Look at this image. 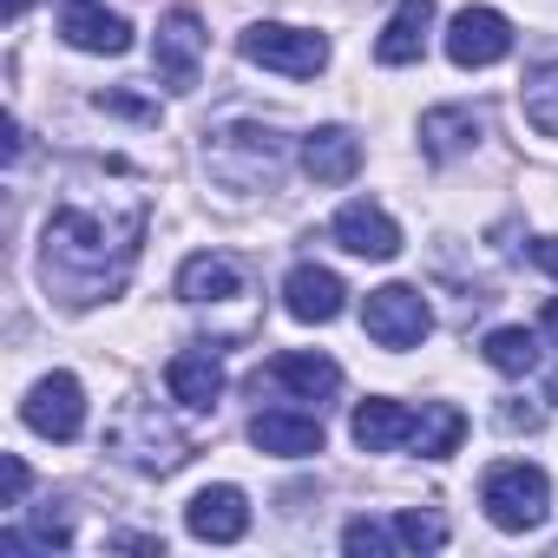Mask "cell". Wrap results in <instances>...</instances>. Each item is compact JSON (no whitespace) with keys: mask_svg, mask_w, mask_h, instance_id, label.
I'll list each match as a JSON object with an SVG mask.
<instances>
[{"mask_svg":"<svg viewBox=\"0 0 558 558\" xmlns=\"http://www.w3.org/2000/svg\"><path fill=\"white\" fill-rule=\"evenodd\" d=\"M138 243H145V204L138 197H125V204H60L47 217V236H40V283H47V296L86 310L132 276Z\"/></svg>","mask_w":558,"mask_h":558,"instance_id":"cell-1","label":"cell"},{"mask_svg":"<svg viewBox=\"0 0 558 558\" xmlns=\"http://www.w3.org/2000/svg\"><path fill=\"white\" fill-rule=\"evenodd\" d=\"M480 506H486V519H493L499 532H532V525H545V512H551V480H545V466H532V460H499V466L480 480Z\"/></svg>","mask_w":558,"mask_h":558,"instance_id":"cell-2","label":"cell"},{"mask_svg":"<svg viewBox=\"0 0 558 558\" xmlns=\"http://www.w3.org/2000/svg\"><path fill=\"white\" fill-rule=\"evenodd\" d=\"M112 453L125 460V466H138V473H178L184 460H191V440L158 414V408H145V401H132V408H119V421H112Z\"/></svg>","mask_w":558,"mask_h":558,"instance_id":"cell-3","label":"cell"},{"mask_svg":"<svg viewBox=\"0 0 558 558\" xmlns=\"http://www.w3.org/2000/svg\"><path fill=\"white\" fill-rule=\"evenodd\" d=\"M204 158H210V171H217L223 184L250 191V184H269V178H276V165H283V138H276L269 125H223V132L204 145Z\"/></svg>","mask_w":558,"mask_h":558,"instance_id":"cell-4","label":"cell"},{"mask_svg":"<svg viewBox=\"0 0 558 558\" xmlns=\"http://www.w3.org/2000/svg\"><path fill=\"white\" fill-rule=\"evenodd\" d=\"M236 53L250 66H269V73H290V80H316L329 66V40L323 34H303V27H283V21H256Z\"/></svg>","mask_w":558,"mask_h":558,"instance_id":"cell-5","label":"cell"},{"mask_svg":"<svg viewBox=\"0 0 558 558\" xmlns=\"http://www.w3.org/2000/svg\"><path fill=\"white\" fill-rule=\"evenodd\" d=\"M362 329H368L381 349H421L427 329H434V310H427V296H421L414 283H381V290H368V303H362Z\"/></svg>","mask_w":558,"mask_h":558,"instance_id":"cell-6","label":"cell"},{"mask_svg":"<svg viewBox=\"0 0 558 558\" xmlns=\"http://www.w3.org/2000/svg\"><path fill=\"white\" fill-rule=\"evenodd\" d=\"M506 53H512V21L499 8H460L447 21V60L453 66L480 73V66H499Z\"/></svg>","mask_w":558,"mask_h":558,"instance_id":"cell-7","label":"cell"},{"mask_svg":"<svg viewBox=\"0 0 558 558\" xmlns=\"http://www.w3.org/2000/svg\"><path fill=\"white\" fill-rule=\"evenodd\" d=\"M197 60H204V21L191 8H171L158 21V40H151V66L171 93H191L197 86Z\"/></svg>","mask_w":558,"mask_h":558,"instance_id":"cell-8","label":"cell"},{"mask_svg":"<svg viewBox=\"0 0 558 558\" xmlns=\"http://www.w3.org/2000/svg\"><path fill=\"white\" fill-rule=\"evenodd\" d=\"M21 421H27L34 434H47V440H80V427H86V388H80L73 375H47V381H34V395L21 401Z\"/></svg>","mask_w":558,"mask_h":558,"instance_id":"cell-9","label":"cell"},{"mask_svg":"<svg viewBox=\"0 0 558 558\" xmlns=\"http://www.w3.org/2000/svg\"><path fill=\"white\" fill-rule=\"evenodd\" d=\"M336 243H342L349 256H368V263H388V256L401 250V230H395V217H388L381 204H368V197H355V204H342V210H336Z\"/></svg>","mask_w":558,"mask_h":558,"instance_id":"cell-10","label":"cell"},{"mask_svg":"<svg viewBox=\"0 0 558 558\" xmlns=\"http://www.w3.org/2000/svg\"><path fill=\"white\" fill-rule=\"evenodd\" d=\"M250 440L263 453H276V460H310V453H323V421L296 414V408H263L250 421Z\"/></svg>","mask_w":558,"mask_h":558,"instance_id":"cell-11","label":"cell"},{"mask_svg":"<svg viewBox=\"0 0 558 558\" xmlns=\"http://www.w3.org/2000/svg\"><path fill=\"white\" fill-rule=\"evenodd\" d=\"M184 525H191V538H204V545H236V538L250 532V506H243L236 486H204V493L184 506Z\"/></svg>","mask_w":558,"mask_h":558,"instance_id":"cell-12","label":"cell"},{"mask_svg":"<svg viewBox=\"0 0 558 558\" xmlns=\"http://www.w3.org/2000/svg\"><path fill=\"white\" fill-rule=\"evenodd\" d=\"M342 276L336 269H323V263H296L290 269V283H283V310L296 316V323H336L342 316Z\"/></svg>","mask_w":558,"mask_h":558,"instance_id":"cell-13","label":"cell"},{"mask_svg":"<svg viewBox=\"0 0 558 558\" xmlns=\"http://www.w3.org/2000/svg\"><path fill=\"white\" fill-rule=\"evenodd\" d=\"M178 296L184 303H230V296H243V263L236 256H223V250H197L184 269H178Z\"/></svg>","mask_w":558,"mask_h":558,"instance_id":"cell-14","label":"cell"},{"mask_svg":"<svg viewBox=\"0 0 558 558\" xmlns=\"http://www.w3.org/2000/svg\"><path fill=\"white\" fill-rule=\"evenodd\" d=\"M480 138H486V112H473V106H434V112L421 119V151H427L434 165L473 151Z\"/></svg>","mask_w":558,"mask_h":558,"instance_id":"cell-15","label":"cell"},{"mask_svg":"<svg viewBox=\"0 0 558 558\" xmlns=\"http://www.w3.org/2000/svg\"><path fill=\"white\" fill-rule=\"evenodd\" d=\"M303 171H310L316 184H349V178L362 171V138H355L349 125L310 132V138H303Z\"/></svg>","mask_w":558,"mask_h":558,"instance_id":"cell-16","label":"cell"},{"mask_svg":"<svg viewBox=\"0 0 558 558\" xmlns=\"http://www.w3.org/2000/svg\"><path fill=\"white\" fill-rule=\"evenodd\" d=\"M427 34H434V0H401L395 21H388L381 40H375V60H381V66H414V60L427 53Z\"/></svg>","mask_w":558,"mask_h":558,"instance_id":"cell-17","label":"cell"},{"mask_svg":"<svg viewBox=\"0 0 558 558\" xmlns=\"http://www.w3.org/2000/svg\"><path fill=\"white\" fill-rule=\"evenodd\" d=\"M60 34H66V47H80V53H125V47H132L125 14H106V8H93V0H73V8L60 14Z\"/></svg>","mask_w":558,"mask_h":558,"instance_id":"cell-18","label":"cell"},{"mask_svg":"<svg viewBox=\"0 0 558 558\" xmlns=\"http://www.w3.org/2000/svg\"><path fill=\"white\" fill-rule=\"evenodd\" d=\"M256 381H269V388H290L296 401H329L336 388H342V368L329 362V355H276Z\"/></svg>","mask_w":558,"mask_h":558,"instance_id":"cell-19","label":"cell"},{"mask_svg":"<svg viewBox=\"0 0 558 558\" xmlns=\"http://www.w3.org/2000/svg\"><path fill=\"white\" fill-rule=\"evenodd\" d=\"M165 388H171V401H184V408H217V395H223V362H217L210 349H184V355H171Z\"/></svg>","mask_w":558,"mask_h":558,"instance_id":"cell-20","label":"cell"},{"mask_svg":"<svg viewBox=\"0 0 558 558\" xmlns=\"http://www.w3.org/2000/svg\"><path fill=\"white\" fill-rule=\"evenodd\" d=\"M349 434H355L362 453H388V447H408L414 440V414L401 401H362L355 421H349Z\"/></svg>","mask_w":558,"mask_h":558,"instance_id":"cell-21","label":"cell"},{"mask_svg":"<svg viewBox=\"0 0 558 558\" xmlns=\"http://www.w3.org/2000/svg\"><path fill=\"white\" fill-rule=\"evenodd\" d=\"M519 106H525V125H532L538 138H558V47H545V53L525 66Z\"/></svg>","mask_w":558,"mask_h":558,"instance_id":"cell-22","label":"cell"},{"mask_svg":"<svg viewBox=\"0 0 558 558\" xmlns=\"http://www.w3.org/2000/svg\"><path fill=\"white\" fill-rule=\"evenodd\" d=\"M460 440H466V414L453 401H427L414 414V440L408 447H421V460H447V453H460Z\"/></svg>","mask_w":558,"mask_h":558,"instance_id":"cell-23","label":"cell"},{"mask_svg":"<svg viewBox=\"0 0 558 558\" xmlns=\"http://www.w3.org/2000/svg\"><path fill=\"white\" fill-rule=\"evenodd\" d=\"M480 355H486L499 375H532V368H538V336H532V329H493Z\"/></svg>","mask_w":558,"mask_h":558,"instance_id":"cell-24","label":"cell"},{"mask_svg":"<svg viewBox=\"0 0 558 558\" xmlns=\"http://www.w3.org/2000/svg\"><path fill=\"white\" fill-rule=\"evenodd\" d=\"M395 538L408 551H440L447 545V519L440 512H395Z\"/></svg>","mask_w":558,"mask_h":558,"instance_id":"cell-25","label":"cell"},{"mask_svg":"<svg viewBox=\"0 0 558 558\" xmlns=\"http://www.w3.org/2000/svg\"><path fill=\"white\" fill-rule=\"evenodd\" d=\"M342 545H349V558H381L388 545H401L388 525H375V519H349V532H342Z\"/></svg>","mask_w":558,"mask_h":558,"instance_id":"cell-26","label":"cell"},{"mask_svg":"<svg viewBox=\"0 0 558 558\" xmlns=\"http://www.w3.org/2000/svg\"><path fill=\"white\" fill-rule=\"evenodd\" d=\"M93 106H99V112H119V119H145V125H158V106H151V99H132V93H99Z\"/></svg>","mask_w":558,"mask_h":558,"instance_id":"cell-27","label":"cell"},{"mask_svg":"<svg viewBox=\"0 0 558 558\" xmlns=\"http://www.w3.org/2000/svg\"><path fill=\"white\" fill-rule=\"evenodd\" d=\"M0 480H8V506H21V499H27V460H21V453L0 460Z\"/></svg>","mask_w":558,"mask_h":558,"instance_id":"cell-28","label":"cell"},{"mask_svg":"<svg viewBox=\"0 0 558 558\" xmlns=\"http://www.w3.org/2000/svg\"><path fill=\"white\" fill-rule=\"evenodd\" d=\"M525 256H532L538 269H551V276H558V236H538V243H532Z\"/></svg>","mask_w":558,"mask_h":558,"instance_id":"cell-29","label":"cell"},{"mask_svg":"<svg viewBox=\"0 0 558 558\" xmlns=\"http://www.w3.org/2000/svg\"><path fill=\"white\" fill-rule=\"evenodd\" d=\"M112 545H119V551H165V538H145V532H119Z\"/></svg>","mask_w":558,"mask_h":558,"instance_id":"cell-30","label":"cell"},{"mask_svg":"<svg viewBox=\"0 0 558 558\" xmlns=\"http://www.w3.org/2000/svg\"><path fill=\"white\" fill-rule=\"evenodd\" d=\"M499 421H506V427H525V434L538 427V414H532V408H499Z\"/></svg>","mask_w":558,"mask_h":558,"instance_id":"cell-31","label":"cell"},{"mask_svg":"<svg viewBox=\"0 0 558 558\" xmlns=\"http://www.w3.org/2000/svg\"><path fill=\"white\" fill-rule=\"evenodd\" d=\"M545 336H551V342H558V296H551V303H545Z\"/></svg>","mask_w":558,"mask_h":558,"instance_id":"cell-32","label":"cell"},{"mask_svg":"<svg viewBox=\"0 0 558 558\" xmlns=\"http://www.w3.org/2000/svg\"><path fill=\"white\" fill-rule=\"evenodd\" d=\"M545 401H551V408H558V375H551V381H545Z\"/></svg>","mask_w":558,"mask_h":558,"instance_id":"cell-33","label":"cell"},{"mask_svg":"<svg viewBox=\"0 0 558 558\" xmlns=\"http://www.w3.org/2000/svg\"><path fill=\"white\" fill-rule=\"evenodd\" d=\"M21 8H27V0H8V21H21Z\"/></svg>","mask_w":558,"mask_h":558,"instance_id":"cell-34","label":"cell"}]
</instances>
